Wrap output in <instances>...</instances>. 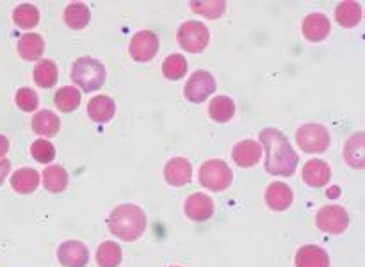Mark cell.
I'll list each match as a JSON object with an SVG mask.
<instances>
[{
    "mask_svg": "<svg viewBox=\"0 0 365 267\" xmlns=\"http://www.w3.org/2000/svg\"><path fill=\"white\" fill-rule=\"evenodd\" d=\"M260 142L266 150V171L278 177H292L298 167V153L289 142L287 135L278 128H264L260 132Z\"/></svg>",
    "mask_w": 365,
    "mask_h": 267,
    "instance_id": "cell-1",
    "label": "cell"
},
{
    "mask_svg": "<svg viewBox=\"0 0 365 267\" xmlns=\"http://www.w3.org/2000/svg\"><path fill=\"white\" fill-rule=\"evenodd\" d=\"M107 224L114 237L125 242H132L145 234L146 214L141 206L134 205V203H123L109 214Z\"/></svg>",
    "mask_w": 365,
    "mask_h": 267,
    "instance_id": "cell-2",
    "label": "cell"
},
{
    "mask_svg": "<svg viewBox=\"0 0 365 267\" xmlns=\"http://www.w3.org/2000/svg\"><path fill=\"white\" fill-rule=\"evenodd\" d=\"M71 80L86 93L96 91L106 84V66L95 57H78L71 66Z\"/></svg>",
    "mask_w": 365,
    "mask_h": 267,
    "instance_id": "cell-3",
    "label": "cell"
},
{
    "mask_svg": "<svg viewBox=\"0 0 365 267\" xmlns=\"http://www.w3.org/2000/svg\"><path fill=\"white\" fill-rule=\"evenodd\" d=\"M232 180H234V173L225 160L210 159L205 160L200 167L198 182L209 191H225V189L230 187Z\"/></svg>",
    "mask_w": 365,
    "mask_h": 267,
    "instance_id": "cell-4",
    "label": "cell"
},
{
    "mask_svg": "<svg viewBox=\"0 0 365 267\" xmlns=\"http://www.w3.org/2000/svg\"><path fill=\"white\" fill-rule=\"evenodd\" d=\"M296 141L305 153H324L330 148V132L324 125L307 123L296 130Z\"/></svg>",
    "mask_w": 365,
    "mask_h": 267,
    "instance_id": "cell-5",
    "label": "cell"
},
{
    "mask_svg": "<svg viewBox=\"0 0 365 267\" xmlns=\"http://www.w3.org/2000/svg\"><path fill=\"white\" fill-rule=\"evenodd\" d=\"M177 39L178 45H180L185 52L200 53L207 48V45H209L210 34L209 28H207L202 21L189 20L178 27Z\"/></svg>",
    "mask_w": 365,
    "mask_h": 267,
    "instance_id": "cell-6",
    "label": "cell"
},
{
    "mask_svg": "<svg viewBox=\"0 0 365 267\" xmlns=\"http://www.w3.org/2000/svg\"><path fill=\"white\" fill-rule=\"evenodd\" d=\"M217 84L216 78L212 73L205 70H198L189 77V80L185 82L184 95L189 102L192 103H202L216 91Z\"/></svg>",
    "mask_w": 365,
    "mask_h": 267,
    "instance_id": "cell-7",
    "label": "cell"
},
{
    "mask_svg": "<svg viewBox=\"0 0 365 267\" xmlns=\"http://www.w3.org/2000/svg\"><path fill=\"white\" fill-rule=\"evenodd\" d=\"M316 224L321 231H327L331 235H341L348 230L349 216L344 206L328 205L317 212Z\"/></svg>",
    "mask_w": 365,
    "mask_h": 267,
    "instance_id": "cell-8",
    "label": "cell"
},
{
    "mask_svg": "<svg viewBox=\"0 0 365 267\" xmlns=\"http://www.w3.org/2000/svg\"><path fill=\"white\" fill-rule=\"evenodd\" d=\"M132 59L139 63H148L159 52V38L152 31H139L132 36L130 46H128Z\"/></svg>",
    "mask_w": 365,
    "mask_h": 267,
    "instance_id": "cell-9",
    "label": "cell"
},
{
    "mask_svg": "<svg viewBox=\"0 0 365 267\" xmlns=\"http://www.w3.org/2000/svg\"><path fill=\"white\" fill-rule=\"evenodd\" d=\"M57 258L64 267H86L89 260V251L84 242L64 241L57 248Z\"/></svg>",
    "mask_w": 365,
    "mask_h": 267,
    "instance_id": "cell-10",
    "label": "cell"
},
{
    "mask_svg": "<svg viewBox=\"0 0 365 267\" xmlns=\"http://www.w3.org/2000/svg\"><path fill=\"white\" fill-rule=\"evenodd\" d=\"M184 210L189 219L202 223V221L210 219L214 216V199L203 192H195L185 199Z\"/></svg>",
    "mask_w": 365,
    "mask_h": 267,
    "instance_id": "cell-11",
    "label": "cell"
},
{
    "mask_svg": "<svg viewBox=\"0 0 365 267\" xmlns=\"http://www.w3.org/2000/svg\"><path fill=\"white\" fill-rule=\"evenodd\" d=\"M164 178L173 187H182V185L189 184L192 178L191 162L184 157H175V159L168 160L164 166Z\"/></svg>",
    "mask_w": 365,
    "mask_h": 267,
    "instance_id": "cell-12",
    "label": "cell"
},
{
    "mask_svg": "<svg viewBox=\"0 0 365 267\" xmlns=\"http://www.w3.org/2000/svg\"><path fill=\"white\" fill-rule=\"evenodd\" d=\"M264 199H266V205L271 210H274V212H284V210H287L292 205L294 194H292V189L287 184H284V182H273L266 189V192H264Z\"/></svg>",
    "mask_w": 365,
    "mask_h": 267,
    "instance_id": "cell-13",
    "label": "cell"
},
{
    "mask_svg": "<svg viewBox=\"0 0 365 267\" xmlns=\"http://www.w3.org/2000/svg\"><path fill=\"white\" fill-rule=\"evenodd\" d=\"M260 157H262V146H260V142L253 141V139L237 142L232 150V159L241 167H253L259 162Z\"/></svg>",
    "mask_w": 365,
    "mask_h": 267,
    "instance_id": "cell-14",
    "label": "cell"
},
{
    "mask_svg": "<svg viewBox=\"0 0 365 267\" xmlns=\"http://www.w3.org/2000/svg\"><path fill=\"white\" fill-rule=\"evenodd\" d=\"M331 31V23L328 20L327 14L323 13H312L303 20V36L309 41H323L328 38Z\"/></svg>",
    "mask_w": 365,
    "mask_h": 267,
    "instance_id": "cell-15",
    "label": "cell"
},
{
    "mask_svg": "<svg viewBox=\"0 0 365 267\" xmlns=\"http://www.w3.org/2000/svg\"><path fill=\"white\" fill-rule=\"evenodd\" d=\"M331 169L330 164L321 159H312L303 167V182L309 187H323L330 182Z\"/></svg>",
    "mask_w": 365,
    "mask_h": 267,
    "instance_id": "cell-16",
    "label": "cell"
},
{
    "mask_svg": "<svg viewBox=\"0 0 365 267\" xmlns=\"http://www.w3.org/2000/svg\"><path fill=\"white\" fill-rule=\"evenodd\" d=\"M296 267H330V256L316 244L302 246L296 253Z\"/></svg>",
    "mask_w": 365,
    "mask_h": 267,
    "instance_id": "cell-17",
    "label": "cell"
},
{
    "mask_svg": "<svg viewBox=\"0 0 365 267\" xmlns=\"http://www.w3.org/2000/svg\"><path fill=\"white\" fill-rule=\"evenodd\" d=\"M116 114V103L110 96L100 95L93 96L88 103V116L91 117L95 123H107Z\"/></svg>",
    "mask_w": 365,
    "mask_h": 267,
    "instance_id": "cell-18",
    "label": "cell"
},
{
    "mask_svg": "<svg viewBox=\"0 0 365 267\" xmlns=\"http://www.w3.org/2000/svg\"><path fill=\"white\" fill-rule=\"evenodd\" d=\"M61 128V121L57 117V114H53L52 110H38L32 117V130L36 132L41 137H53L57 135Z\"/></svg>",
    "mask_w": 365,
    "mask_h": 267,
    "instance_id": "cell-19",
    "label": "cell"
},
{
    "mask_svg": "<svg viewBox=\"0 0 365 267\" xmlns=\"http://www.w3.org/2000/svg\"><path fill=\"white\" fill-rule=\"evenodd\" d=\"M11 187L18 194H31L39 187V173L32 167H21L11 177Z\"/></svg>",
    "mask_w": 365,
    "mask_h": 267,
    "instance_id": "cell-20",
    "label": "cell"
},
{
    "mask_svg": "<svg viewBox=\"0 0 365 267\" xmlns=\"http://www.w3.org/2000/svg\"><path fill=\"white\" fill-rule=\"evenodd\" d=\"M364 145H365V135L364 132L353 134L351 137L346 141L344 145V159L353 169H364L365 155H364Z\"/></svg>",
    "mask_w": 365,
    "mask_h": 267,
    "instance_id": "cell-21",
    "label": "cell"
},
{
    "mask_svg": "<svg viewBox=\"0 0 365 267\" xmlns=\"http://www.w3.org/2000/svg\"><path fill=\"white\" fill-rule=\"evenodd\" d=\"M45 50V41L39 34H24L18 39V53L24 61H38Z\"/></svg>",
    "mask_w": 365,
    "mask_h": 267,
    "instance_id": "cell-22",
    "label": "cell"
},
{
    "mask_svg": "<svg viewBox=\"0 0 365 267\" xmlns=\"http://www.w3.org/2000/svg\"><path fill=\"white\" fill-rule=\"evenodd\" d=\"M91 20V11L86 4L82 2H73L68 4L66 9H64V23L68 25L73 31H81Z\"/></svg>",
    "mask_w": 365,
    "mask_h": 267,
    "instance_id": "cell-23",
    "label": "cell"
},
{
    "mask_svg": "<svg viewBox=\"0 0 365 267\" xmlns=\"http://www.w3.org/2000/svg\"><path fill=\"white\" fill-rule=\"evenodd\" d=\"M43 187L52 194H59L68 187V173L63 166H48L43 171Z\"/></svg>",
    "mask_w": 365,
    "mask_h": 267,
    "instance_id": "cell-24",
    "label": "cell"
},
{
    "mask_svg": "<svg viewBox=\"0 0 365 267\" xmlns=\"http://www.w3.org/2000/svg\"><path fill=\"white\" fill-rule=\"evenodd\" d=\"M235 114V103L230 96H216L212 102L209 103V116L217 123H227L234 117Z\"/></svg>",
    "mask_w": 365,
    "mask_h": 267,
    "instance_id": "cell-25",
    "label": "cell"
},
{
    "mask_svg": "<svg viewBox=\"0 0 365 267\" xmlns=\"http://www.w3.org/2000/svg\"><path fill=\"white\" fill-rule=\"evenodd\" d=\"M335 20L341 27H355L362 20V6L356 2H341L335 9Z\"/></svg>",
    "mask_w": 365,
    "mask_h": 267,
    "instance_id": "cell-26",
    "label": "cell"
},
{
    "mask_svg": "<svg viewBox=\"0 0 365 267\" xmlns=\"http://www.w3.org/2000/svg\"><path fill=\"white\" fill-rule=\"evenodd\" d=\"M53 103L63 112H71V110L81 105V91L73 85H63L61 89H57L56 96H53Z\"/></svg>",
    "mask_w": 365,
    "mask_h": 267,
    "instance_id": "cell-27",
    "label": "cell"
},
{
    "mask_svg": "<svg viewBox=\"0 0 365 267\" xmlns=\"http://www.w3.org/2000/svg\"><path fill=\"white\" fill-rule=\"evenodd\" d=\"M96 263L100 267H118L121 263V248L114 241H106L96 249Z\"/></svg>",
    "mask_w": 365,
    "mask_h": 267,
    "instance_id": "cell-28",
    "label": "cell"
},
{
    "mask_svg": "<svg viewBox=\"0 0 365 267\" xmlns=\"http://www.w3.org/2000/svg\"><path fill=\"white\" fill-rule=\"evenodd\" d=\"M57 64L50 59H43L36 64L34 68V82L39 85V88H52L57 82Z\"/></svg>",
    "mask_w": 365,
    "mask_h": 267,
    "instance_id": "cell-29",
    "label": "cell"
},
{
    "mask_svg": "<svg viewBox=\"0 0 365 267\" xmlns=\"http://www.w3.org/2000/svg\"><path fill=\"white\" fill-rule=\"evenodd\" d=\"M187 71V61L180 53H171L163 63V75L168 80H180Z\"/></svg>",
    "mask_w": 365,
    "mask_h": 267,
    "instance_id": "cell-30",
    "label": "cell"
},
{
    "mask_svg": "<svg viewBox=\"0 0 365 267\" xmlns=\"http://www.w3.org/2000/svg\"><path fill=\"white\" fill-rule=\"evenodd\" d=\"M13 21L20 28H32L39 23V11L32 4H20L13 11Z\"/></svg>",
    "mask_w": 365,
    "mask_h": 267,
    "instance_id": "cell-31",
    "label": "cell"
},
{
    "mask_svg": "<svg viewBox=\"0 0 365 267\" xmlns=\"http://www.w3.org/2000/svg\"><path fill=\"white\" fill-rule=\"evenodd\" d=\"M191 9L195 13L202 14V16L210 18H221L227 11V4L223 0H207V2H191Z\"/></svg>",
    "mask_w": 365,
    "mask_h": 267,
    "instance_id": "cell-32",
    "label": "cell"
},
{
    "mask_svg": "<svg viewBox=\"0 0 365 267\" xmlns=\"http://www.w3.org/2000/svg\"><path fill=\"white\" fill-rule=\"evenodd\" d=\"M31 155L34 157V160L41 164H48L56 159V148L50 141L46 139H38L31 145Z\"/></svg>",
    "mask_w": 365,
    "mask_h": 267,
    "instance_id": "cell-33",
    "label": "cell"
},
{
    "mask_svg": "<svg viewBox=\"0 0 365 267\" xmlns=\"http://www.w3.org/2000/svg\"><path fill=\"white\" fill-rule=\"evenodd\" d=\"M14 102H16V105L20 107L21 110H25V112H32V110L38 109L39 98L38 95H36V91H32V89L20 88L16 91V95H14Z\"/></svg>",
    "mask_w": 365,
    "mask_h": 267,
    "instance_id": "cell-34",
    "label": "cell"
},
{
    "mask_svg": "<svg viewBox=\"0 0 365 267\" xmlns=\"http://www.w3.org/2000/svg\"><path fill=\"white\" fill-rule=\"evenodd\" d=\"M11 171V162L7 159H0V185L4 184V180L7 178Z\"/></svg>",
    "mask_w": 365,
    "mask_h": 267,
    "instance_id": "cell-35",
    "label": "cell"
},
{
    "mask_svg": "<svg viewBox=\"0 0 365 267\" xmlns=\"http://www.w3.org/2000/svg\"><path fill=\"white\" fill-rule=\"evenodd\" d=\"M7 152H9V139L6 135H0V159H4Z\"/></svg>",
    "mask_w": 365,
    "mask_h": 267,
    "instance_id": "cell-36",
    "label": "cell"
},
{
    "mask_svg": "<svg viewBox=\"0 0 365 267\" xmlns=\"http://www.w3.org/2000/svg\"><path fill=\"white\" fill-rule=\"evenodd\" d=\"M339 194H341V187H337V185L328 189V198H339Z\"/></svg>",
    "mask_w": 365,
    "mask_h": 267,
    "instance_id": "cell-37",
    "label": "cell"
},
{
    "mask_svg": "<svg viewBox=\"0 0 365 267\" xmlns=\"http://www.w3.org/2000/svg\"><path fill=\"white\" fill-rule=\"evenodd\" d=\"M171 267H178V266H171Z\"/></svg>",
    "mask_w": 365,
    "mask_h": 267,
    "instance_id": "cell-38",
    "label": "cell"
}]
</instances>
